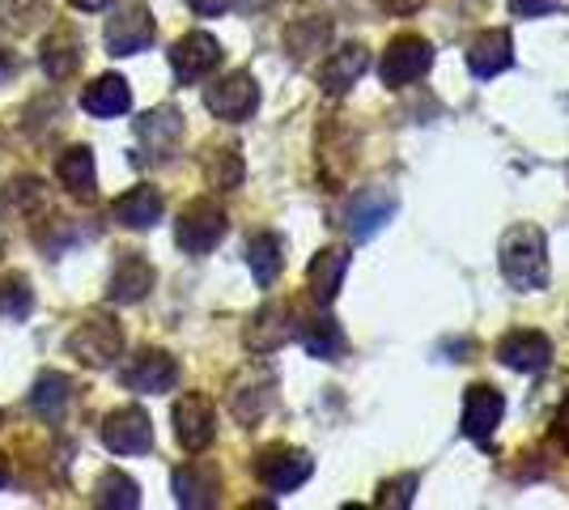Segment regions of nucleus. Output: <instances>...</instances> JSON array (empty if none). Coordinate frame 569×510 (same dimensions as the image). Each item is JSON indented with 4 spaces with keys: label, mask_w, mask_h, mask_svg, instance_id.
Masks as SVG:
<instances>
[{
    "label": "nucleus",
    "mask_w": 569,
    "mask_h": 510,
    "mask_svg": "<svg viewBox=\"0 0 569 510\" xmlns=\"http://www.w3.org/2000/svg\"><path fill=\"white\" fill-rule=\"evenodd\" d=\"M302 344H307L310 358H319V362H336L340 353H345V328L336 323L332 316H315L307 319V328H302Z\"/></svg>",
    "instance_id": "31"
},
{
    "label": "nucleus",
    "mask_w": 569,
    "mask_h": 510,
    "mask_svg": "<svg viewBox=\"0 0 569 510\" xmlns=\"http://www.w3.org/2000/svg\"><path fill=\"white\" fill-rule=\"evenodd\" d=\"M0 251H4V230H0Z\"/></svg>",
    "instance_id": "45"
},
{
    "label": "nucleus",
    "mask_w": 569,
    "mask_h": 510,
    "mask_svg": "<svg viewBox=\"0 0 569 510\" xmlns=\"http://www.w3.org/2000/svg\"><path fill=\"white\" fill-rule=\"evenodd\" d=\"M9 204L34 221L39 209H48V192H43V183H39L34 174H18V179L9 183Z\"/></svg>",
    "instance_id": "36"
},
{
    "label": "nucleus",
    "mask_w": 569,
    "mask_h": 510,
    "mask_svg": "<svg viewBox=\"0 0 569 510\" xmlns=\"http://www.w3.org/2000/svg\"><path fill=\"white\" fill-rule=\"evenodd\" d=\"M353 167H357V132L345 128V123H328L319 132V170H323V179L332 188H340Z\"/></svg>",
    "instance_id": "15"
},
{
    "label": "nucleus",
    "mask_w": 569,
    "mask_h": 510,
    "mask_svg": "<svg viewBox=\"0 0 569 510\" xmlns=\"http://www.w3.org/2000/svg\"><path fill=\"white\" fill-rule=\"evenodd\" d=\"M72 379L69 374H60V370H43L39 379H34V391H30V409L39 417H48V421H56V417L64 413L72 404Z\"/></svg>",
    "instance_id": "28"
},
{
    "label": "nucleus",
    "mask_w": 569,
    "mask_h": 510,
    "mask_svg": "<svg viewBox=\"0 0 569 510\" xmlns=\"http://www.w3.org/2000/svg\"><path fill=\"white\" fill-rule=\"evenodd\" d=\"M247 264H251V277H256L260 286H272L284 268V243L277 234H256V239L247 243Z\"/></svg>",
    "instance_id": "32"
},
{
    "label": "nucleus",
    "mask_w": 569,
    "mask_h": 510,
    "mask_svg": "<svg viewBox=\"0 0 569 510\" xmlns=\"http://www.w3.org/2000/svg\"><path fill=\"white\" fill-rule=\"evenodd\" d=\"M293 332H298V328H293V307H289V302H263L260 311L251 316V323H247L242 340H247L251 353H272V349H281Z\"/></svg>",
    "instance_id": "14"
},
{
    "label": "nucleus",
    "mask_w": 569,
    "mask_h": 510,
    "mask_svg": "<svg viewBox=\"0 0 569 510\" xmlns=\"http://www.w3.org/2000/svg\"><path fill=\"white\" fill-rule=\"evenodd\" d=\"M81 107H86L90 116H98V120H116V116H123V111L132 107V90H128V81L119 73H102L86 86Z\"/></svg>",
    "instance_id": "26"
},
{
    "label": "nucleus",
    "mask_w": 569,
    "mask_h": 510,
    "mask_svg": "<svg viewBox=\"0 0 569 510\" xmlns=\"http://www.w3.org/2000/svg\"><path fill=\"white\" fill-rule=\"evenodd\" d=\"M18 69H22L18 51L4 48V43H0V86H4V81H13V77H18Z\"/></svg>",
    "instance_id": "40"
},
{
    "label": "nucleus",
    "mask_w": 569,
    "mask_h": 510,
    "mask_svg": "<svg viewBox=\"0 0 569 510\" xmlns=\"http://www.w3.org/2000/svg\"><path fill=\"white\" fill-rule=\"evenodd\" d=\"M328 39H332L328 18H298V22L284 26V51H289L293 60H310L315 51L328 48Z\"/></svg>",
    "instance_id": "30"
},
{
    "label": "nucleus",
    "mask_w": 569,
    "mask_h": 510,
    "mask_svg": "<svg viewBox=\"0 0 569 510\" xmlns=\"http://www.w3.org/2000/svg\"><path fill=\"white\" fill-rule=\"evenodd\" d=\"M188 4L200 13V18H217V13H226V9H230V0H188Z\"/></svg>",
    "instance_id": "41"
},
{
    "label": "nucleus",
    "mask_w": 569,
    "mask_h": 510,
    "mask_svg": "<svg viewBox=\"0 0 569 510\" xmlns=\"http://www.w3.org/2000/svg\"><path fill=\"white\" fill-rule=\"evenodd\" d=\"M69 4H77V9H86V13H98V9H107L111 0H69Z\"/></svg>",
    "instance_id": "43"
},
{
    "label": "nucleus",
    "mask_w": 569,
    "mask_h": 510,
    "mask_svg": "<svg viewBox=\"0 0 569 510\" xmlns=\"http://www.w3.org/2000/svg\"><path fill=\"white\" fill-rule=\"evenodd\" d=\"M48 18L51 0H4V9H0V22L9 26L13 34H34Z\"/></svg>",
    "instance_id": "34"
},
{
    "label": "nucleus",
    "mask_w": 569,
    "mask_h": 510,
    "mask_svg": "<svg viewBox=\"0 0 569 510\" xmlns=\"http://www.w3.org/2000/svg\"><path fill=\"white\" fill-rule=\"evenodd\" d=\"M98 438L102 447H111L116 456H144L153 447V426H149V413L137 409V404H123V409H111V413L98 421Z\"/></svg>",
    "instance_id": "5"
},
{
    "label": "nucleus",
    "mask_w": 569,
    "mask_h": 510,
    "mask_svg": "<svg viewBox=\"0 0 569 510\" xmlns=\"http://www.w3.org/2000/svg\"><path fill=\"white\" fill-rule=\"evenodd\" d=\"M204 107L213 111L217 120L226 123H242L256 116V107H260V86H256V77L251 73H230L213 81L209 90H204Z\"/></svg>",
    "instance_id": "7"
},
{
    "label": "nucleus",
    "mask_w": 569,
    "mask_h": 510,
    "mask_svg": "<svg viewBox=\"0 0 569 510\" xmlns=\"http://www.w3.org/2000/svg\"><path fill=\"white\" fill-rule=\"evenodd\" d=\"M391 213H396V196L370 188V192H357L353 200H349L345 226H349L353 239H375L382 226L391 221Z\"/></svg>",
    "instance_id": "18"
},
{
    "label": "nucleus",
    "mask_w": 569,
    "mask_h": 510,
    "mask_svg": "<svg viewBox=\"0 0 569 510\" xmlns=\"http://www.w3.org/2000/svg\"><path fill=\"white\" fill-rule=\"evenodd\" d=\"M56 174L64 183V192L77 196L81 204H90L98 196V174H94V153L90 146H69L56 162Z\"/></svg>",
    "instance_id": "24"
},
{
    "label": "nucleus",
    "mask_w": 569,
    "mask_h": 510,
    "mask_svg": "<svg viewBox=\"0 0 569 510\" xmlns=\"http://www.w3.org/2000/svg\"><path fill=\"white\" fill-rule=\"evenodd\" d=\"M557 438L569 447V396H566V404H561V413H557Z\"/></svg>",
    "instance_id": "42"
},
{
    "label": "nucleus",
    "mask_w": 569,
    "mask_h": 510,
    "mask_svg": "<svg viewBox=\"0 0 569 510\" xmlns=\"http://www.w3.org/2000/svg\"><path fill=\"white\" fill-rule=\"evenodd\" d=\"M51 116H60V98H34L30 107H26V132H43L51 123Z\"/></svg>",
    "instance_id": "38"
},
{
    "label": "nucleus",
    "mask_w": 569,
    "mask_h": 510,
    "mask_svg": "<svg viewBox=\"0 0 569 510\" xmlns=\"http://www.w3.org/2000/svg\"><path fill=\"white\" fill-rule=\"evenodd\" d=\"M510 64H515V39H510L506 30H485V34H476L472 48H468V69H472L480 81L506 73Z\"/></svg>",
    "instance_id": "22"
},
{
    "label": "nucleus",
    "mask_w": 569,
    "mask_h": 510,
    "mask_svg": "<svg viewBox=\"0 0 569 510\" xmlns=\"http://www.w3.org/2000/svg\"><path fill=\"white\" fill-rule=\"evenodd\" d=\"M217 64H221V43H217L213 34H204V30H191V34H183V39L170 48V69H174V77H179L183 86L209 77Z\"/></svg>",
    "instance_id": "11"
},
{
    "label": "nucleus",
    "mask_w": 569,
    "mask_h": 510,
    "mask_svg": "<svg viewBox=\"0 0 569 510\" xmlns=\"http://www.w3.org/2000/svg\"><path fill=\"white\" fill-rule=\"evenodd\" d=\"M0 421H4V417H0Z\"/></svg>",
    "instance_id": "46"
},
{
    "label": "nucleus",
    "mask_w": 569,
    "mask_h": 510,
    "mask_svg": "<svg viewBox=\"0 0 569 510\" xmlns=\"http://www.w3.org/2000/svg\"><path fill=\"white\" fill-rule=\"evenodd\" d=\"M162 192L158 188H132V192H123L111 204V221H119L123 230H153L158 221H162Z\"/></svg>",
    "instance_id": "23"
},
{
    "label": "nucleus",
    "mask_w": 569,
    "mask_h": 510,
    "mask_svg": "<svg viewBox=\"0 0 569 510\" xmlns=\"http://www.w3.org/2000/svg\"><path fill=\"white\" fill-rule=\"evenodd\" d=\"M226 209L213 200H191L188 209L174 221V243L183 247L188 256H209L221 239H226Z\"/></svg>",
    "instance_id": "3"
},
{
    "label": "nucleus",
    "mask_w": 569,
    "mask_h": 510,
    "mask_svg": "<svg viewBox=\"0 0 569 510\" xmlns=\"http://www.w3.org/2000/svg\"><path fill=\"white\" fill-rule=\"evenodd\" d=\"M217 493H221V477H217L213 468H204V463H183V468H174V498H179V507H188V510L213 507Z\"/></svg>",
    "instance_id": "27"
},
{
    "label": "nucleus",
    "mask_w": 569,
    "mask_h": 510,
    "mask_svg": "<svg viewBox=\"0 0 569 510\" xmlns=\"http://www.w3.org/2000/svg\"><path fill=\"white\" fill-rule=\"evenodd\" d=\"M217 434V413H213V400L200 396V391H188L174 400V438L183 451H204Z\"/></svg>",
    "instance_id": "9"
},
{
    "label": "nucleus",
    "mask_w": 569,
    "mask_h": 510,
    "mask_svg": "<svg viewBox=\"0 0 569 510\" xmlns=\"http://www.w3.org/2000/svg\"><path fill=\"white\" fill-rule=\"evenodd\" d=\"M498 264L515 290H545L548 286V243L540 226H510L498 247Z\"/></svg>",
    "instance_id": "1"
},
{
    "label": "nucleus",
    "mask_w": 569,
    "mask_h": 510,
    "mask_svg": "<svg viewBox=\"0 0 569 510\" xmlns=\"http://www.w3.org/2000/svg\"><path fill=\"white\" fill-rule=\"evenodd\" d=\"M370 69V51L361 48V43H349V48H340L332 60H323V69H319V86L328 90V94H345V90H353L361 73Z\"/></svg>",
    "instance_id": "25"
},
{
    "label": "nucleus",
    "mask_w": 569,
    "mask_h": 510,
    "mask_svg": "<svg viewBox=\"0 0 569 510\" xmlns=\"http://www.w3.org/2000/svg\"><path fill=\"white\" fill-rule=\"evenodd\" d=\"M153 281H158L153 264H149L144 256H137V251H123V256L116 260V272H111L107 293H111V302L128 307V302H141L144 293L153 290Z\"/></svg>",
    "instance_id": "19"
},
{
    "label": "nucleus",
    "mask_w": 569,
    "mask_h": 510,
    "mask_svg": "<svg viewBox=\"0 0 569 510\" xmlns=\"http://www.w3.org/2000/svg\"><path fill=\"white\" fill-rule=\"evenodd\" d=\"M226 400H230V413H234L242 426H256V421H263V413L272 409V400H277V374H272L268 366H247L234 383H230Z\"/></svg>",
    "instance_id": "4"
},
{
    "label": "nucleus",
    "mask_w": 569,
    "mask_h": 510,
    "mask_svg": "<svg viewBox=\"0 0 569 510\" xmlns=\"http://www.w3.org/2000/svg\"><path fill=\"white\" fill-rule=\"evenodd\" d=\"M81 60H86L81 34H77L69 22L56 26L48 39H43V48H39V64H43V73H48L51 81H69V77H77Z\"/></svg>",
    "instance_id": "17"
},
{
    "label": "nucleus",
    "mask_w": 569,
    "mask_h": 510,
    "mask_svg": "<svg viewBox=\"0 0 569 510\" xmlns=\"http://www.w3.org/2000/svg\"><path fill=\"white\" fill-rule=\"evenodd\" d=\"M501 413H506L501 391L489 388V383H472L468 396H463V434L480 442V447H489V438L498 434L501 426Z\"/></svg>",
    "instance_id": "12"
},
{
    "label": "nucleus",
    "mask_w": 569,
    "mask_h": 510,
    "mask_svg": "<svg viewBox=\"0 0 569 510\" xmlns=\"http://www.w3.org/2000/svg\"><path fill=\"white\" fill-rule=\"evenodd\" d=\"M69 353L81 366H90V370H98V366H111L119 353H123V328H119V319L86 316L69 332Z\"/></svg>",
    "instance_id": "2"
},
{
    "label": "nucleus",
    "mask_w": 569,
    "mask_h": 510,
    "mask_svg": "<svg viewBox=\"0 0 569 510\" xmlns=\"http://www.w3.org/2000/svg\"><path fill=\"white\" fill-rule=\"evenodd\" d=\"M310 472H315V460L298 447H268L260 460H256V477L272 493H293L298 486H307Z\"/></svg>",
    "instance_id": "10"
},
{
    "label": "nucleus",
    "mask_w": 569,
    "mask_h": 510,
    "mask_svg": "<svg viewBox=\"0 0 569 510\" xmlns=\"http://www.w3.org/2000/svg\"><path fill=\"white\" fill-rule=\"evenodd\" d=\"M345 272H349V251L345 247H323L307 268V290L319 307L336 302V293L345 286Z\"/></svg>",
    "instance_id": "21"
},
{
    "label": "nucleus",
    "mask_w": 569,
    "mask_h": 510,
    "mask_svg": "<svg viewBox=\"0 0 569 510\" xmlns=\"http://www.w3.org/2000/svg\"><path fill=\"white\" fill-rule=\"evenodd\" d=\"M417 489H421V477H417V472H403L396 481H382L379 507H391V510L412 507V493H417Z\"/></svg>",
    "instance_id": "37"
},
{
    "label": "nucleus",
    "mask_w": 569,
    "mask_h": 510,
    "mask_svg": "<svg viewBox=\"0 0 569 510\" xmlns=\"http://www.w3.org/2000/svg\"><path fill=\"white\" fill-rule=\"evenodd\" d=\"M34 311V290L22 272H4L0 277V316L4 319H26Z\"/></svg>",
    "instance_id": "35"
},
{
    "label": "nucleus",
    "mask_w": 569,
    "mask_h": 510,
    "mask_svg": "<svg viewBox=\"0 0 569 510\" xmlns=\"http://www.w3.org/2000/svg\"><path fill=\"white\" fill-rule=\"evenodd\" d=\"M510 9H515L519 18H545V13L569 9V0H510Z\"/></svg>",
    "instance_id": "39"
},
{
    "label": "nucleus",
    "mask_w": 569,
    "mask_h": 510,
    "mask_svg": "<svg viewBox=\"0 0 569 510\" xmlns=\"http://www.w3.org/2000/svg\"><path fill=\"white\" fill-rule=\"evenodd\" d=\"M183 141V116L174 107H153L137 116V146H141V162H167Z\"/></svg>",
    "instance_id": "8"
},
{
    "label": "nucleus",
    "mask_w": 569,
    "mask_h": 510,
    "mask_svg": "<svg viewBox=\"0 0 569 510\" xmlns=\"http://www.w3.org/2000/svg\"><path fill=\"white\" fill-rule=\"evenodd\" d=\"M174 383H179V362L170 358L167 349H144L123 370V388L144 391V396H162Z\"/></svg>",
    "instance_id": "13"
},
{
    "label": "nucleus",
    "mask_w": 569,
    "mask_h": 510,
    "mask_svg": "<svg viewBox=\"0 0 569 510\" xmlns=\"http://www.w3.org/2000/svg\"><path fill=\"white\" fill-rule=\"evenodd\" d=\"M98 507L107 510H137L141 507V486L128 477V472H119V468H111V472H102L98 477Z\"/></svg>",
    "instance_id": "33"
},
{
    "label": "nucleus",
    "mask_w": 569,
    "mask_h": 510,
    "mask_svg": "<svg viewBox=\"0 0 569 510\" xmlns=\"http://www.w3.org/2000/svg\"><path fill=\"white\" fill-rule=\"evenodd\" d=\"M153 34H158V26H153V18L144 9H119L116 18L107 22V30H102L111 56H137V51L153 43Z\"/></svg>",
    "instance_id": "16"
},
{
    "label": "nucleus",
    "mask_w": 569,
    "mask_h": 510,
    "mask_svg": "<svg viewBox=\"0 0 569 510\" xmlns=\"http://www.w3.org/2000/svg\"><path fill=\"white\" fill-rule=\"evenodd\" d=\"M200 170H204V179L213 183L217 192H234L242 183V174H247L238 146H209L204 158H200Z\"/></svg>",
    "instance_id": "29"
},
{
    "label": "nucleus",
    "mask_w": 569,
    "mask_h": 510,
    "mask_svg": "<svg viewBox=\"0 0 569 510\" xmlns=\"http://www.w3.org/2000/svg\"><path fill=\"white\" fill-rule=\"evenodd\" d=\"M498 358H501V366H510V370L536 374V370H545V366L552 362V340H548L545 332L522 328V332H510V337L501 340Z\"/></svg>",
    "instance_id": "20"
},
{
    "label": "nucleus",
    "mask_w": 569,
    "mask_h": 510,
    "mask_svg": "<svg viewBox=\"0 0 569 510\" xmlns=\"http://www.w3.org/2000/svg\"><path fill=\"white\" fill-rule=\"evenodd\" d=\"M4 481H9V460L0 456V486H4Z\"/></svg>",
    "instance_id": "44"
},
{
    "label": "nucleus",
    "mask_w": 569,
    "mask_h": 510,
    "mask_svg": "<svg viewBox=\"0 0 569 510\" xmlns=\"http://www.w3.org/2000/svg\"><path fill=\"white\" fill-rule=\"evenodd\" d=\"M429 64H433V48H429L426 39L421 34H400L382 51L379 77L387 90H400V86L417 81L421 73H429Z\"/></svg>",
    "instance_id": "6"
}]
</instances>
